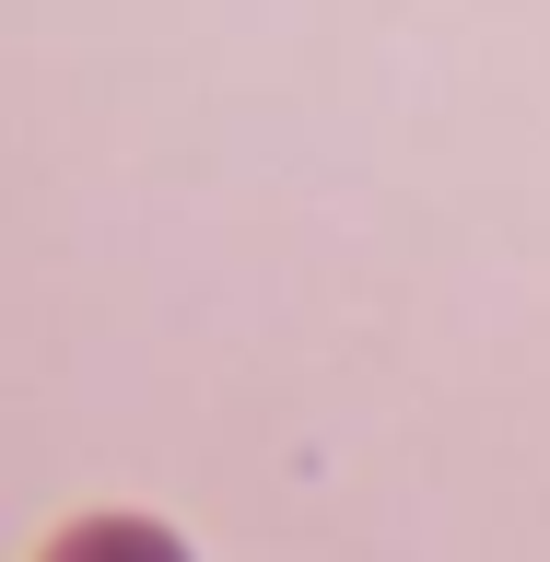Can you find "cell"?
<instances>
[{"label": "cell", "instance_id": "1", "mask_svg": "<svg viewBox=\"0 0 550 562\" xmlns=\"http://www.w3.org/2000/svg\"><path fill=\"white\" fill-rule=\"evenodd\" d=\"M59 562H176V551L153 539V527H94V539H70Z\"/></svg>", "mask_w": 550, "mask_h": 562}]
</instances>
